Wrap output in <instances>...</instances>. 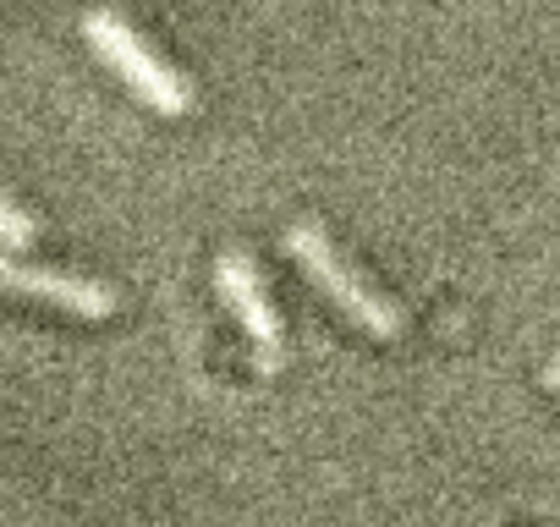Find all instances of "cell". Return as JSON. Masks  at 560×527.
<instances>
[{
    "label": "cell",
    "mask_w": 560,
    "mask_h": 527,
    "mask_svg": "<svg viewBox=\"0 0 560 527\" xmlns=\"http://www.w3.org/2000/svg\"><path fill=\"white\" fill-rule=\"evenodd\" d=\"M280 247H287L298 264H303V276L358 325V330H369V336H380V341H390V336H401V314H396V303H385L374 286H363L358 281V270L330 247V236L319 231V225H308V220H298V225H287V236H280Z\"/></svg>",
    "instance_id": "cell-1"
},
{
    "label": "cell",
    "mask_w": 560,
    "mask_h": 527,
    "mask_svg": "<svg viewBox=\"0 0 560 527\" xmlns=\"http://www.w3.org/2000/svg\"><path fill=\"white\" fill-rule=\"evenodd\" d=\"M83 39L94 45V56H100L143 105H154V110H165V116H187V110H192L187 78L171 72L116 12H89V17H83Z\"/></svg>",
    "instance_id": "cell-2"
},
{
    "label": "cell",
    "mask_w": 560,
    "mask_h": 527,
    "mask_svg": "<svg viewBox=\"0 0 560 527\" xmlns=\"http://www.w3.org/2000/svg\"><path fill=\"white\" fill-rule=\"evenodd\" d=\"M214 286H220V297L236 308L242 330L253 336L258 368L275 374L280 363H287V336H280V319H275V308H269V297H264V286H258V270L247 264V253H220V258H214Z\"/></svg>",
    "instance_id": "cell-3"
},
{
    "label": "cell",
    "mask_w": 560,
    "mask_h": 527,
    "mask_svg": "<svg viewBox=\"0 0 560 527\" xmlns=\"http://www.w3.org/2000/svg\"><path fill=\"white\" fill-rule=\"evenodd\" d=\"M0 292H18V297L50 303V308L78 314V319H110V314H116V292H110V286L83 281V276H56V270H39V264H18V258H0Z\"/></svg>",
    "instance_id": "cell-4"
},
{
    "label": "cell",
    "mask_w": 560,
    "mask_h": 527,
    "mask_svg": "<svg viewBox=\"0 0 560 527\" xmlns=\"http://www.w3.org/2000/svg\"><path fill=\"white\" fill-rule=\"evenodd\" d=\"M34 236H39V225L12 203V198H0V247H12V253H23V247H34Z\"/></svg>",
    "instance_id": "cell-5"
},
{
    "label": "cell",
    "mask_w": 560,
    "mask_h": 527,
    "mask_svg": "<svg viewBox=\"0 0 560 527\" xmlns=\"http://www.w3.org/2000/svg\"><path fill=\"white\" fill-rule=\"evenodd\" d=\"M544 385L560 396V358H549V363H544Z\"/></svg>",
    "instance_id": "cell-6"
}]
</instances>
